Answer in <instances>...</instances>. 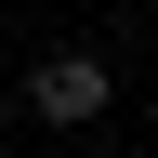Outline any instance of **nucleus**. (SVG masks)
<instances>
[{
	"label": "nucleus",
	"mask_w": 158,
	"mask_h": 158,
	"mask_svg": "<svg viewBox=\"0 0 158 158\" xmlns=\"http://www.w3.org/2000/svg\"><path fill=\"white\" fill-rule=\"evenodd\" d=\"M27 118H53V132H79V118H106V66H92V53H53V66L27 79Z\"/></svg>",
	"instance_id": "nucleus-1"
}]
</instances>
